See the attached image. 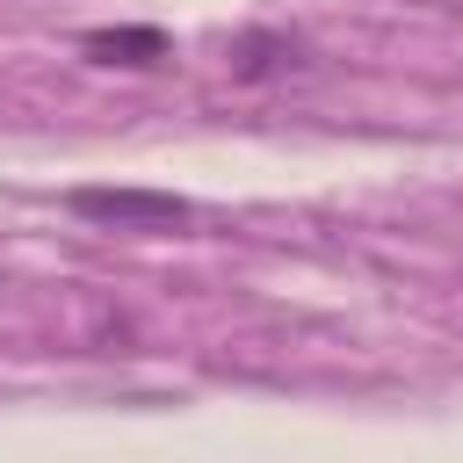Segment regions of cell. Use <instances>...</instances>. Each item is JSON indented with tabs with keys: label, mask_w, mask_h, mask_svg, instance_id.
<instances>
[{
	"label": "cell",
	"mask_w": 463,
	"mask_h": 463,
	"mask_svg": "<svg viewBox=\"0 0 463 463\" xmlns=\"http://www.w3.org/2000/svg\"><path fill=\"white\" fill-rule=\"evenodd\" d=\"M65 203H72V217H87L101 232H174L195 217V203L174 188H72Z\"/></svg>",
	"instance_id": "obj_1"
},
{
	"label": "cell",
	"mask_w": 463,
	"mask_h": 463,
	"mask_svg": "<svg viewBox=\"0 0 463 463\" xmlns=\"http://www.w3.org/2000/svg\"><path fill=\"white\" fill-rule=\"evenodd\" d=\"M80 51H87L94 65H159V58H166V29H152V22L87 29V36H80Z\"/></svg>",
	"instance_id": "obj_2"
},
{
	"label": "cell",
	"mask_w": 463,
	"mask_h": 463,
	"mask_svg": "<svg viewBox=\"0 0 463 463\" xmlns=\"http://www.w3.org/2000/svg\"><path fill=\"white\" fill-rule=\"evenodd\" d=\"M289 65H304V43L282 36V29H246L232 43V72L239 80H268V72H289Z\"/></svg>",
	"instance_id": "obj_3"
}]
</instances>
